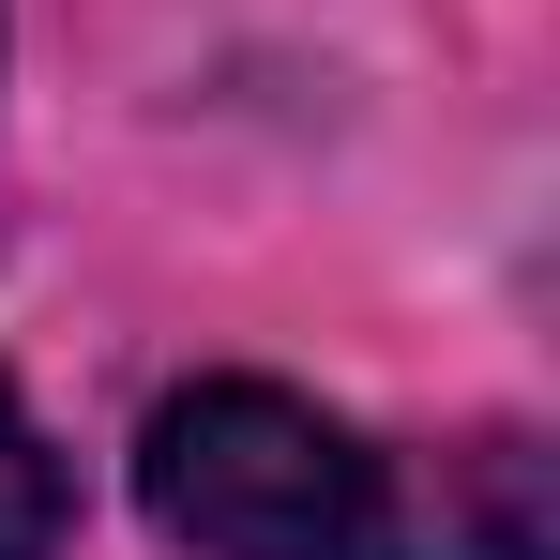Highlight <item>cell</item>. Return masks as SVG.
<instances>
[{"instance_id":"obj_1","label":"cell","mask_w":560,"mask_h":560,"mask_svg":"<svg viewBox=\"0 0 560 560\" xmlns=\"http://www.w3.org/2000/svg\"><path fill=\"white\" fill-rule=\"evenodd\" d=\"M137 500L152 530L197 560H546V469L530 440H485V455L424 485H394L378 440H349L334 409H303L288 378H197L152 409L137 440Z\"/></svg>"},{"instance_id":"obj_2","label":"cell","mask_w":560,"mask_h":560,"mask_svg":"<svg viewBox=\"0 0 560 560\" xmlns=\"http://www.w3.org/2000/svg\"><path fill=\"white\" fill-rule=\"evenodd\" d=\"M61 546V455H46V424L0 394V560H46Z\"/></svg>"}]
</instances>
